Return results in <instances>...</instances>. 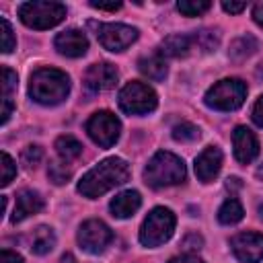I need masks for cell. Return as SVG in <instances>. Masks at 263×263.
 Here are the masks:
<instances>
[{
	"label": "cell",
	"mask_w": 263,
	"mask_h": 263,
	"mask_svg": "<svg viewBox=\"0 0 263 263\" xmlns=\"http://www.w3.org/2000/svg\"><path fill=\"white\" fill-rule=\"evenodd\" d=\"M127 179H129V164L123 158L111 156L82 175V179L78 181V191L84 197L92 199L117 185H123Z\"/></svg>",
	"instance_id": "cell-1"
},
{
	"label": "cell",
	"mask_w": 263,
	"mask_h": 263,
	"mask_svg": "<svg viewBox=\"0 0 263 263\" xmlns=\"http://www.w3.org/2000/svg\"><path fill=\"white\" fill-rule=\"evenodd\" d=\"M70 92V78L58 68H39L29 78V95L41 105H60Z\"/></svg>",
	"instance_id": "cell-2"
},
{
	"label": "cell",
	"mask_w": 263,
	"mask_h": 263,
	"mask_svg": "<svg viewBox=\"0 0 263 263\" xmlns=\"http://www.w3.org/2000/svg\"><path fill=\"white\" fill-rule=\"evenodd\" d=\"M185 175H187L185 162L173 152H164V150L156 152L144 168V179L154 189L179 185L185 181Z\"/></svg>",
	"instance_id": "cell-3"
},
{
	"label": "cell",
	"mask_w": 263,
	"mask_h": 263,
	"mask_svg": "<svg viewBox=\"0 0 263 263\" xmlns=\"http://www.w3.org/2000/svg\"><path fill=\"white\" fill-rule=\"evenodd\" d=\"M247 99V84L240 78H224L210 86L203 101L216 111H234Z\"/></svg>",
	"instance_id": "cell-4"
},
{
	"label": "cell",
	"mask_w": 263,
	"mask_h": 263,
	"mask_svg": "<svg viewBox=\"0 0 263 263\" xmlns=\"http://www.w3.org/2000/svg\"><path fill=\"white\" fill-rule=\"evenodd\" d=\"M21 21L31 29H51L66 18L62 2H25L18 6Z\"/></svg>",
	"instance_id": "cell-5"
},
{
	"label": "cell",
	"mask_w": 263,
	"mask_h": 263,
	"mask_svg": "<svg viewBox=\"0 0 263 263\" xmlns=\"http://www.w3.org/2000/svg\"><path fill=\"white\" fill-rule=\"evenodd\" d=\"M175 224H177L175 214L168 208H154L142 224L140 242L144 247H158L166 242L175 232Z\"/></svg>",
	"instance_id": "cell-6"
},
{
	"label": "cell",
	"mask_w": 263,
	"mask_h": 263,
	"mask_svg": "<svg viewBox=\"0 0 263 263\" xmlns=\"http://www.w3.org/2000/svg\"><path fill=\"white\" fill-rule=\"evenodd\" d=\"M158 105L156 92L144 82H127L119 90V107L129 115H144L154 111Z\"/></svg>",
	"instance_id": "cell-7"
},
{
	"label": "cell",
	"mask_w": 263,
	"mask_h": 263,
	"mask_svg": "<svg viewBox=\"0 0 263 263\" xmlns=\"http://www.w3.org/2000/svg\"><path fill=\"white\" fill-rule=\"evenodd\" d=\"M86 132L95 144L101 148H111L119 140L121 123L111 111H97L86 121Z\"/></svg>",
	"instance_id": "cell-8"
},
{
	"label": "cell",
	"mask_w": 263,
	"mask_h": 263,
	"mask_svg": "<svg viewBox=\"0 0 263 263\" xmlns=\"http://www.w3.org/2000/svg\"><path fill=\"white\" fill-rule=\"evenodd\" d=\"M97 27V39L99 43L109 51H123L138 39V29L123 25V23H90Z\"/></svg>",
	"instance_id": "cell-9"
},
{
	"label": "cell",
	"mask_w": 263,
	"mask_h": 263,
	"mask_svg": "<svg viewBox=\"0 0 263 263\" xmlns=\"http://www.w3.org/2000/svg\"><path fill=\"white\" fill-rule=\"evenodd\" d=\"M113 240L111 228L101 220H86L78 230V245L90 255H99Z\"/></svg>",
	"instance_id": "cell-10"
},
{
	"label": "cell",
	"mask_w": 263,
	"mask_h": 263,
	"mask_svg": "<svg viewBox=\"0 0 263 263\" xmlns=\"http://www.w3.org/2000/svg\"><path fill=\"white\" fill-rule=\"evenodd\" d=\"M230 249L234 257L242 263H261L263 261V234L240 232L230 238Z\"/></svg>",
	"instance_id": "cell-11"
},
{
	"label": "cell",
	"mask_w": 263,
	"mask_h": 263,
	"mask_svg": "<svg viewBox=\"0 0 263 263\" xmlns=\"http://www.w3.org/2000/svg\"><path fill=\"white\" fill-rule=\"evenodd\" d=\"M117 84V70L113 64L109 62H101V64H92L86 74H84V86L90 92H99V90H109Z\"/></svg>",
	"instance_id": "cell-12"
},
{
	"label": "cell",
	"mask_w": 263,
	"mask_h": 263,
	"mask_svg": "<svg viewBox=\"0 0 263 263\" xmlns=\"http://www.w3.org/2000/svg\"><path fill=\"white\" fill-rule=\"evenodd\" d=\"M232 144H234V156L242 164L253 162L257 158V154H259V140L245 125L234 127V132H232Z\"/></svg>",
	"instance_id": "cell-13"
},
{
	"label": "cell",
	"mask_w": 263,
	"mask_h": 263,
	"mask_svg": "<svg viewBox=\"0 0 263 263\" xmlns=\"http://www.w3.org/2000/svg\"><path fill=\"white\" fill-rule=\"evenodd\" d=\"M55 49L66 55V58H80L86 53L88 49V39L82 31L78 29H68V31H62L58 37H55Z\"/></svg>",
	"instance_id": "cell-14"
},
{
	"label": "cell",
	"mask_w": 263,
	"mask_h": 263,
	"mask_svg": "<svg viewBox=\"0 0 263 263\" xmlns=\"http://www.w3.org/2000/svg\"><path fill=\"white\" fill-rule=\"evenodd\" d=\"M222 168V152L216 146L203 148V152L195 158V175L199 181L210 183Z\"/></svg>",
	"instance_id": "cell-15"
},
{
	"label": "cell",
	"mask_w": 263,
	"mask_h": 263,
	"mask_svg": "<svg viewBox=\"0 0 263 263\" xmlns=\"http://www.w3.org/2000/svg\"><path fill=\"white\" fill-rule=\"evenodd\" d=\"M43 210V199L37 191H31V189H23L18 191L16 195V203H14V212H12V222H23L25 218L37 214Z\"/></svg>",
	"instance_id": "cell-16"
},
{
	"label": "cell",
	"mask_w": 263,
	"mask_h": 263,
	"mask_svg": "<svg viewBox=\"0 0 263 263\" xmlns=\"http://www.w3.org/2000/svg\"><path fill=\"white\" fill-rule=\"evenodd\" d=\"M140 205H142V197H140V193L134 191V189H127V191L117 193V195L111 199V203H109L111 214H113L115 218H119V220L134 216V214L140 210Z\"/></svg>",
	"instance_id": "cell-17"
},
{
	"label": "cell",
	"mask_w": 263,
	"mask_h": 263,
	"mask_svg": "<svg viewBox=\"0 0 263 263\" xmlns=\"http://www.w3.org/2000/svg\"><path fill=\"white\" fill-rule=\"evenodd\" d=\"M193 47V35H168L160 43V55L164 58H185Z\"/></svg>",
	"instance_id": "cell-18"
},
{
	"label": "cell",
	"mask_w": 263,
	"mask_h": 263,
	"mask_svg": "<svg viewBox=\"0 0 263 263\" xmlns=\"http://www.w3.org/2000/svg\"><path fill=\"white\" fill-rule=\"evenodd\" d=\"M138 68H140V72H142L146 78H150V80H164V76H166V72H168L166 62H164V58H162L160 53L142 58V60L138 62Z\"/></svg>",
	"instance_id": "cell-19"
},
{
	"label": "cell",
	"mask_w": 263,
	"mask_h": 263,
	"mask_svg": "<svg viewBox=\"0 0 263 263\" xmlns=\"http://www.w3.org/2000/svg\"><path fill=\"white\" fill-rule=\"evenodd\" d=\"M257 49H259V41H257L253 35H242V37H238V39H234V41L230 43L228 55H230L234 62H242V60L251 58Z\"/></svg>",
	"instance_id": "cell-20"
},
{
	"label": "cell",
	"mask_w": 263,
	"mask_h": 263,
	"mask_svg": "<svg viewBox=\"0 0 263 263\" xmlns=\"http://www.w3.org/2000/svg\"><path fill=\"white\" fill-rule=\"evenodd\" d=\"M55 152L62 158V162H72L82 154V144L74 136H60L55 140Z\"/></svg>",
	"instance_id": "cell-21"
},
{
	"label": "cell",
	"mask_w": 263,
	"mask_h": 263,
	"mask_svg": "<svg viewBox=\"0 0 263 263\" xmlns=\"http://www.w3.org/2000/svg\"><path fill=\"white\" fill-rule=\"evenodd\" d=\"M55 247V234L49 226H39L33 232V240H31V251L35 255H47L51 249Z\"/></svg>",
	"instance_id": "cell-22"
},
{
	"label": "cell",
	"mask_w": 263,
	"mask_h": 263,
	"mask_svg": "<svg viewBox=\"0 0 263 263\" xmlns=\"http://www.w3.org/2000/svg\"><path fill=\"white\" fill-rule=\"evenodd\" d=\"M242 216H245V210H242L240 201L234 199V197L226 199V201L220 205V210H218V220H220V224H228V226H230V224H236V222L242 220Z\"/></svg>",
	"instance_id": "cell-23"
},
{
	"label": "cell",
	"mask_w": 263,
	"mask_h": 263,
	"mask_svg": "<svg viewBox=\"0 0 263 263\" xmlns=\"http://www.w3.org/2000/svg\"><path fill=\"white\" fill-rule=\"evenodd\" d=\"M210 6H212V2H208V0H179L177 2L179 12L185 16H199L205 10H210Z\"/></svg>",
	"instance_id": "cell-24"
},
{
	"label": "cell",
	"mask_w": 263,
	"mask_h": 263,
	"mask_svg": "<svg viewBox=\"0 0 263 263\" xmlns=\"http://www.w3.org/2000/svg\"><path fill=\"white\" fill-rule=\"evenodd\" d=\"M173 138L177 142H195L199 138V127L189 123V121H183V123H177L173 127Z\"/></svg>",
	"instance_id": "cell-25"
},
{
	"label": "cell",
	"mask_w": 263,
	"mask_h": 263,
	"mask_svg": "<svg viewBox=\"0 0 263 263\" xmlns=\"http://www.w3.org/2000/svg\"><path fill=\"white\" fill-rule=\"evenodd\" d=\"M193 43H197V47L203 49V51H214L218 47V43H220V37H218L216 31L203 29V31L193 35Z\"/></svg>",
	"instance_id": "cell-26"
},
{
	"label": "cell",
	"mask_w": 263,
	"mask_h": 263,
	"mask_svg": "<svg viewBox=\"0 0 263 263\" xmlns=\"http://www.w3.org/2000/svg\"><path fill=\"white\" fill-rule=\"evenodd\" d=\"M47 175H49V179H51L55 185L68 183V179L72 177L70 168H66V162H51L49 168H47Z\"/></svg>",
	"instance_id": "cell-27"
},
{
	"label": "cell",
	"mask_w": 263,
	"mask_h": 263,
	"mask_svg": "<svg viewBox=\"0 0 263 263\" xmlns=\"http://www.w3.org/2000/svg\"><path fill=\"white\" fill-rule=\"evenodd\" d=\"M0 166H2V181H0V185L2 187H6L12 179H14V175H16V164H14V160L10 158V154H6V152H2V156H0Z\"/></svg>",
	"instance_id": "cell-28"
},
{
	"label": "cell",
	"mask_w": 263,
	"mask_h": 263,
	"mask_svg": "<svg viewBox=\"0 0 263 263\" xmlns=\"http://www.w3.org/2000/svg\"><path fill=\"white\" fill-rule=\"evenodd\" d=\"M0 29H2V51H4V53H10V51L14 49V45H16V39H14V35H12L10 23H8L4 16L0 18Z\"/></svg>",
	"instance_id": "cell-29"
},
{
	"label": "cell",
	"mask_w": 263,
	"mask_h": 263,
	"mask_svg": "<svg viewBox=\"0 0 263 263\" xmlns=\"http://www.w3.org/2000/svg\"><path fill=\"white\" fill-rule=\"evenodd\" d=\"M41 158H43V150L39 148V146H27L25 150H23V154H21V160H23V164L25 166H37L39 162H41Z\"/></svg>",
	"instance_id": "cell-30"
},
{
	"label": "cell",
	"mask_w": 263,
	"mask_h": 263,
	"mask_svg": "<svg viewBox=\"0 0 263 263\" xmlns=\"http://www.w3.org/2000/svg\"><path fill=\"white\" fill-rule=\"evenodd\" d=\"M16 72L10 68H2V99H10V92L16 88Z\"/></svg>",
	"instance_id": "cell-31"
},
{
	"label": "cell",
	"mask_w": 263,
	"mask_h": 263,
	"mask_svg": "<svg viewBox=\"0 0 263 263\" xmlns=\"http://www.w3.org/2000/svg\"><path fill=\"white\" fill-rule=\"evenodd\" d=\"M201 245H203V240H201L199 234H187L183 238V247L187 251H197V249H201Z\"/></svg>",
	"instance_id": "cell-32"
},
{
	"label": "cell",
	"mask_w": 263,
	"mask_h": 263,
	"mask_svg": "<svg viewBox=\"0 0 263 263\" xmlns=\"http://www.w3.org/2000/svg\"><path fill=\"white\" fill-rule=\"evenodd\" d=\"M253 121L259 125V127H263V95L255 101V105H253Z\"/></svg>",
	"instance_id": "cell-33"
},
{
	"label": "cell",
	"mask_w": 263,
	"mask_h": 263,
	"mask_svg": "<svg viewBox=\"0 0 263 263\" xmlns=\"http://www.w3.org/2000/svg\"><path fill=\"white\" fill-rule=\"evenodd\" d=\"M0 263H25V261H23V257H21L18 253L4 249V251L0 253Z\"/></svg>",
	"instance_id": "cell-34"
},
{
	"label": "cell",
	"mask_w": 263,
	"mask_h": 263,
	"mask_svg": "<svg viewBox=\"0 0 263 263\" xmlns=\"http://www.w3.org/2000/svg\"><path fill=\"white\" fill-rule=\"evenodd\" d=\"M222 8L226 12H230V14H238V12H242L247 8V4L245 2H222Z\"/></svg>",
	"instance_id": "cell-35"
},
{
	"label": "cell",
	"mask_w": 263,
	"mask_h": 263,
	"mask_svg": "<svg viewBox=\"0 0 263 263\" xmlns=\"http://www.w3.org/2000/svg\"><path fill=\"white\" fill-rule=\"evenodd\" d=\"M90 6L99 10H119L121 2H90Z\"/></svg>",
	"instance_id": "cell-36"
},
{
	"label": "cell",
	"mask_w": 263,
	"mask_h": 263,
	"mask_svg": "<svg viewBox=\"0 0 263 263\" xmlns=\"http://www.w3.org/2000/svg\"><path fill=\"white\" fill-rule=\"evenodd\" d=\"M12 115V101L10 99H2V123H6Z\"/></svg>",
	"instance_id": "cell-37"
},
{
	"label": "cell",
	"mask_w": 263,
	"mask_h": 263,
	"mask_svg": "<svg viewBox=\"0 0 263 263\" xmlns=\"http://www.w3.org/2000/svg\"><path fill=\"white\" fill-rule=\"evenodd\" d=\"M168 263H203V261L199 257H195V255H181V257L171 259Z\"/></svg>",
	"instance_id": "cell-38"
},
{
	"label": "cell",
	"mask_w": 263,
	"mask_h": 263,
	"mask_svg": "<svg viewBox=\"0 0 263 263\" xmlns=\"http://www.w3.org/2000/svg\"><path fill=\"white\" fill-rule=\"evenodd\" d=\"M240 187H242V181H240L238 177H228V179H226V189H228L230 193L238 191Z\"/></svg>",
	"instance_id": "cell-39"
},
{
	"label": "cell",
	"mask_w": 263,
	"mask_h": 263,
	"mask_svg": "<svg viewBox=\"0 0 263 263\" xmlns=\"http://www.w3.org/2000/svg\"><path fill=\"white\" fill-rule=\"evenodd\" d=\"M253 18H255V23L259 27H263V2H257L253 6Z\"/></svg>",
	"instance_id": "cell-40"
},
{
	"label": "cell",
	"mask_w": 263,
	"mask_h": 263,
	"mask_svg": "<svg viewBox=\"0 0 263 263\" xmlns=\"http://www.w3.org/2000/svg\"><path fill=\"white\" fill-rule=\"evenodd\" d=\"M60 263H78V261L74 259V255H72V253H66V255H62Z\"/></svg>",
	"instance_id": "cell-41"
},
{
	"label": "cell",
	"mask_w": 263,
	"mask_h": 263,
	"mask_svg": "<svg viewBox=\"0 0 263 263\" xmlns=\"http://www.w3.org/2000/svg\"><path fill=\"white\" fill-rule=\"evenodd\" d=\"M257 76L263 78V64H259V68H257Z\"/></svg>",
	"instance_id": "cell-42"
},
{
	"label": "cell",
	"mask_w": 263,
	"mask_h": 263,
	"mask_svg": "<svg viewBox=\"0 0 263 263\" xmlns=\"http://www.w3.org/2000/svg\"><path fill=\"white\" fill-rule=\"evenodd\" d=\"M257 177H259V179H263V164L257 168Z\"/></svg>",
	"instance_id": "cell-43"
},
{
	"label": "cell",
	"mask_w": 263,
	"mask_h": 263,
	"mask_svg": "<svg viewBox=\"0 0 263 263\" xmlns=\"http://www.w3.org/2000/svg\"><path fill=\"white\" fill-rule=\"evenodd\" d=\"M259 218H261V220H263V203H261V205H259Z\"/></svg>",
	"instance_id": "cell-44"
}]
</instances>
